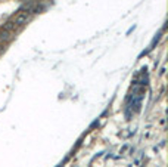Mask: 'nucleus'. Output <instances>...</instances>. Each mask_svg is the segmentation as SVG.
Segmentation results:
<instances>
[{
    "label": "nucleus",
    "instance_id": "f257e3e1",
    "mask_svg": "<svg viewBox=\"0 0 168 167\" xmlns=\"http://www.w3.org/2000/svg\"><path fill=\"white\" fill-rule=\"evenodd\" d=\"M30 19H31V15H30L28 12H22V11H19V12L13 16L12 22L15 24V27L19 30V28H22L24 25H27Z\"/></svg>",
    "mask_w": 168,
    "mask_h": 167
},
{
    "label": "nucleus",
    "instance_id": "f03ea898",
    "mask_svg": "<svg viewBox=\"0 0 168 167\" xmlns=\"http://www.w3.org/2000/svg\"><path fill=\"white\" fill-rule=\"evenodd\" d=\"M12 37V33L10 31H8V30H5L3 27H2V30H0V40H9Z\"/></svg>",
    "mask_w": 168,
    "mask_h": 167
}]
</instances>
